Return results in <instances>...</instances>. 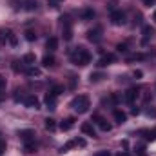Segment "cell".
Returning a JSON list of instances; mask_svg holds the SVG:
<instances>
[{
	"label": "cell",
	"mask_w": 156,
	"mask_h": 156,
	"mask_svg": "<svg viewBox=\"0 0 156 156\" xmlns=\"http://www.w3.org/2000/svg\"><path fill=\"white\" fill-rule=\"evenodd\" d=\"M115 60H116V56H115L113 53H105V55H104V56H102V58L98 60V66H100V67H105V66L113 64Z\"/></svg>",
	"instance_id": "obj_11"
},
{
	"label": "cell",
	"mask_w": 156,
	"mask_h": 156,
	"mask_svg": "<svg viewBox=\"0 0 156 156\" xmlns=\"http://www.w3.org/2000/svg\"><path fill=\"white\" fill-rule=\"evenodd\" d=\"M131 113H133V115H134V116H136V115H138V113H140V109H138V107H134V109H133V111H131Z\"/></svg>",
	"instance_id": "obj_39"
},
{
	"label": "cell",
	"mask_w": 156,
	"mask_h": 156,
	"mask_svg": "<svg viewBox=\"0 0 156 156\" xmlns=\"http://www.w3.org/2000/svg\"><path fill=\"white\" fill-rule=\"evenodd\" d=\"M140 134H144L147 140H154L156 138V129H142Z\"/></svg>",
	"instance_id": "obj_19"
},
{
	"label": "cell",
	"mask_w": 156,
	"mask_h": 156,
	"mask_svg": "<svg viewBox=\"0 0 156 156\" xmlns=\"http://www.w3.org/2000/svg\"><path fill=\"white\" fill-rule=\"evenodd\" d=\"M116 49L120 51V53H125V51H127V44H118Z\"/></svg>",
	"instance_id": "obj_33"
},
{
	"label": "cell",
	"mask_w": 156,
	"mask_h": 156,
	"mask_svg": "<svg viewBox=\"0 0 156 156\" xmlns=\"http://www.w3.org/2000/svg\"><path fill=\"white\" fill-rule=\"evenodd\" d=\"M44 102H45V107H47V109H56V94H53L51 91L45 94Z\"/></svg>",
	"instance_id": "obj_12"
},
{
	"label": "cell",
	"mask_w": 156,
	"mask_h": 156,
	"mask_svg": "<svg viewBox=\"0 0 156 156\" xmlns=\"http://www.w3.org/2000/svg\"><path fill=\"white\" fill-rule=\"evenodd\" d=\"M142 76V71H134V78H140Z\"/></svg>",
	"instance_id": "obj_40"
},
{
	"label": "cell",
	"mask_w": 156,
	"mask_h": 156,
	"mask_svg": "<svg viewBox=\"0 0 156 156\" xmlns=\"http://www.w3.org/2000/svg\"><path fill=\"white\" fill-rule=\"evenodd\" d=\"M153 18H154V22H156V11H154V16H153Z\"/></svg>",
	"instance_id": "obj_43"
},
{
	"label": "cell",
	"mask_w": 156,
	"mask_h": 156,
	"mask_svg": "<svg viewBox=\"0 0 156 156\" xmlns=\"http://www.w3.org/2000/svg\"><path fill=\"white\" fill-rule=\"evenodd\" d=\"M69 58H71V62H73L75 66L83 67V66H87V64L91 62V53H89L85 47H75V49L71 51Z\"/></svg>",
	"instance_id": "obj_1"
},
{
	"label": "cell",
	"mask_w": 156,
	"mask_h": 156,
	"mask_svg": "<svg viewBox=\"0 0 156 156\" xmlns=\"http://www.w3.org/2000/svg\"><path fill=\"white\" fill-rule=\"evenodd\" d=\"M102 78H104L102 73H93V75H91V82H100Z\"/></svg>",
	"instance_id": "obj_30"
},
{
	"label": "cell",
	"mask_w": 156,
	"mask_h": 156,
	"mask_svg": "<svg viewBox=\"0 0 156 156\" xmlns=\"http://www.w3.org/2000/svg\"><path fill=\"white\" fill-rule=\"evenodd\" d=\"M24 4H26V9L27 11H35L37 9V0H26Z\"/></svg>",
	"instance_id": "obj_27"
},
{
	"label": "cell",
	"mask_w": 156,
	"mask_h": 156,
	"mask_svg": "<svg viewBox=\"0 0 156 156\" xmlns=\"http://www.w3.org/2000/svg\"><path fill=\"white\" fill-rule=\"evenodd\" d=\"M118 156H131V154H129V153H120Z\"/></svg>",
	"instance_id": "obj_42"
},
{
	"label": "cell",
	"mask_w": 156,
	"mask_h": 156,
	"mask_svg": "<svg viewBox=\"0 0 156 156\" xmlns=\"http://www.w3.org/2000/svg\"><path fill=\"white\" fill-rule=\"evenodd\" d=\"M147 115L151 118H156V107H149V109H147Z\"/></svg>",
	"instance_id": "obj_34"
},
{
	"label": "cell",
	"mask_w": 156,
	"mask_h": 156,
	"mask_svg": "<svg viewBox=\"0 0 156 156\" xmlns=\"http://www.w3.org/2000/svg\"><path fill=\"white\" fill-rule=\"evenodd\" d=\"M2 102H4V93L0 91V104H2Z\"/></svg>",
	"instance_id": "obj_41"
},
{
	"label": "cell",
	"mask_w": 156,
	"mask_h": 156,
	"mask_svg": "<svg viewBox=\"0 0 156 156\" xmlns=\"http://www.w3.org/2000/svg\"><path fill=\"white\" fill-rule=\"evenodd\" d=\"M127 60H129V62H134V60H145V55H142V53H136V55L129 56Z\"/></svg>",
	"instance_id": "obj_28"
},
{
	"label": "cell",
	"mask_w": 156,
	"mask_h": 156,
	"mask_svg": "<svg viewBox=\"0 0 156 156\" xmlns=\"http://www.w3.org/2000/svg\"><path fill=\"white\" fill-rule=\"evenodd\" d=\"M96 156H111V154H109V151H102V153H98Z\"/></svg>",
	"instance_id": "obj_38"
},
{
	"label": "cell",
	"mask_w": 156,
	"mask_h": 156,
	"mask_svg": "<svg viewBox=\"0 0 156 156\" xmlns=\"http://www.w3.org/2000/svg\"><path fill=\"white\" fill-rule=\"evenodd\" d=\"M93 122H94V123H96L102 131H105V133H109V131L113 129V127H111V123H109L105 118H102L100 115H94V116H93Z\"/></svg>",
	"instance_id": "obj_5"
},
{
	"label": "cell",
	"mask_w": 156,
	"mask_h": 156,
	"mask_svg": "<svg viewBox=\"0 0 156 156\" xmlns=\"http://www.w3.org/2000/svg\"><path fill=\"white\" fill-rule=\"evenodd\" d=\"M24 149H26V153H35V151H37V142H35V140L26 142V144H24Z\"/></svg>",
	"instance_id": "obj_22"
},
{
	"label": "cell",
	"mask_w": 156,
	"mask_h": 156,
	"mask_svg": "<svg viewBox=\"0 0 156 156\" xmlns=\"http://www.w3.org/2000/svg\"><path fill=\"white\" fill-rule=\"evenodd\" d=\"M71 107L76 111L78 115H83V113L89 111V107H91V100H89L87 94H78V96H75V98L71 100Z\"/></svg>",
	"instance_id": "obj_2"
},
{
	"label": "cell",
	"mask_w": 156,
	"mask_h": 156,
	"mask_svg": "<svg viewBox=\"0 0 156 156\" xmlns=\"http://www.w3.org/2000/svg\"><path fill=\"white\" fill-rule=\"evenodd\" d=\"M144 2V5H147V7H151V5H154L156 0H142Z\"/></svg>",
	"instance_id": "obj_36"
},
{
	"label": "cell",
	"mask_w": 156,
	"mask_h": 156,
	"mask_svg": "<svg viewBox=\"0 0 156 156\" xmlns=\"http://www.w3.org/2000/svg\"><path fill=\"white\" fill-rule=\"evenodd\" d=\"M142 35H144L142 44H147V42L151 40V37L154 35V31H153V27H151V26H144V27H142Z\"/></svg>",
	"instance_id": "obj_14"
},
{
	"label": "cell",
	"mask_w": 156,
	"mask_h": 156,
	"mask_svg": "<svg viewBox=\"0 0 156 156\" xmlns=\"http://www.w3.org/2000/svg\"><path fill=\"white\" fill-rule=\"evenodd\" d=\"M140 96V91L136 89V87H131V89H127L125 91V94H123V100L127 102V104H134V100Z\"/></svg>",
	"instance_id": "obj_7"
},
{
	"label": "cell",
	"mask_w": 156,
	"mask_h": 156,
	"mask_svg": "<svg viewBox=\"0 0 156 156\" xmlns=\"http://www.w3.org/2000/svg\"><path fill=\"white\" fill-rule=\"evenodd\" d=\"M18 136H20V140L26 144V142L35 140V131H31V129H22V131H18Z\"/></svg>",
	"instance_id": "obj_10"
},
{
	"label": "cell",
	"mask_w": 156,
	"mask_h": 156,
	"mask_svg": "<svg viewBox=\"0 0 156 156\" xmlns=\"http://www.w3.org/2000/svg\"><path fill=\"white\" fill-rule=\"evenodd\" d=\"M75 122H76V120H75L73 116L66 118V120H62V122H60V129H62V131H69V129L75 125Z\"/></svg>",
	"instance_id": "obj_16"
},
{
	"label": "cell",
	"mask_w": 156,
	"mask_h": 156,
	"mask_svg": "<svg viewBox=\"0 0 156 156\" xmlns=\"http://www.w3.org/2000/svg\"><path fill=\"white\" fill-rule=\"evenodd\" d=\"M5 42H9L13 45L16 44V37L11 29H0V44H5Z\"/></svg>",
	"instance_id": "obj_4"
},
{
	"label": "cell",
	"mask_w": 156,
	"mask_h": 156,
	"mask_svg": "<svg viewBox=\"0 0 156 156\" xmlns=\"http://www.w3.org/2000/svg\"><path fill=\"white\" fill-rule=\"evenodd\" d=\"M26 75H27V76H40V69H38V67L29 66V67L26 69Z\"/></svg>",
	"instance_id": "obj_24"
},
{
	"label": "cell",
	"mask_w": 156,
	"mask_h": 156,
	"mask_svg": "<svg viewBox=\"0 0 156 156\" xmlns=\"http://www.w3.org/2000/svg\"><path fill=\"white\" fill-rule=\"evenodd\" d=\"M45 47H47V51H55V49L58 47V38H55V37L47 38V42H45Z\"/></svg>",
	"instance_id": "obj_18"
},
{
	"label": "cell",
	"mask_w": 156,
	"mask_h": 156,
	"mask_svg": "<svg viewBox=\"0 0 156 156\" xmlns=\"http://www.w3.org/2000/svg\"><path fill=\"white\" fill-rule=\"evenodd\" d=\"M93 16H94V11H93V9H83V11H82V18H83V20H91Z\"/></svg>",
	"instance_id": "obj_25"
},
{
	"label": "cell",
	"mask_w": 156,
	"mask_h": 156,
	"mask_svg": "<svg viewBox=\"0 0 156 156\" xmlns=\"http://www.w3.org/2000/svg\"><path fill=\"white\" fill-rule=\"evenodd\" d=\"M35 38H37V35H35L33 31H26V40H29V42H33Z\"/></svg>",
	"instance_id": "obj_31"
},
{
	"label": "cell",
	"mask_w": 156,
	"mask_h": 156,
	"mask_svg": "<svg viewBox=\"0 0 156 156\" xmlns=\"http://www.w3.org/2000/svg\"><path fill=\"white\" fill-rule=\"evenodd\" d=\"M136 153L140 156H145V147L144 145H136Z\"/></svg>",
	"instance_id": "obj_32"
},
{
	"label": "cell",
	"mask_w": 156,
	"mask_h": 156,
	"mask_svg": "<svg viewBox=\"0 0 156 156\" xmlns=\"http://www.w3.org/2000/svg\"><path fill=\"white\" fill-rule=\"evenodd\" d=\"M62 24H64V31H62V35H64V40H71L73 38V29H71V22H69V18L66 16H62Z\"/></svg>",
	"instance_id": "obj_8"
},
{
	"label": "cell",
	"mask_w": 156,
	"mask_h": 156,
	"mask_svg": "<svg viewBox=\"0 0 156 156\" xmlns=\"http://www.w3.org/2000/svg\"><path fill=\"white\" fill-rule=\"evenodd\" d=\"M26 69H27V67H26L24 62H18V60L13 62V71H15V73H26Z\"/></svg>",
	"instance_id": "obj_20"
},
{
	"label": "cell",
	"mask_w": 156,
	"mask_h": 156,
	"mask_svg": "<svg viewBox=\"0 0 156 156\" xmlns=\"http://www.w3.org/2000/svg\"><path fill=\"white\" fill-rule=\"evenodd\" d=\"M75 145H76V144H75V140H71V142H67L66 145H62V147H60V153L64 154V153H67V151H69L71 147H75Z\"/></svg>",
	"instance_id": "obj_26"
},
{
	"label": "cell",
	"mask_w": 156,
	"mask_h": 156,
	"mask_svg": "<svg viewBox=\"0 0 156 156\" xmlns=\"http://www.w3.org/2000/svg\"><path fill=\"white\" fill-rule=\"evenodd\" d=\"M22 62H24L26 66H33V64H35V55H33V53H27V55H24Z\"/></svg>",
	"instance_id": "obj_23"
},
{
	"label": "cell",
	"mask_w": 156,
	"mask_h": 156,
	"mask_svg": "<svg viewBox=\"0 0 156 156\" xmlns=\"http://www.w3.org/2000/svg\"><path fill=\"white\" fill-rule=\"evenodd\" d=\"M87 40H89V42H94V44L100 42V40H102V27L96 26V27L89 29V31H87Z\"/></svg>",
	"instance_id": "obj_6"
},
{
	"label": "cell",
	"mask_w": 156,
	"mask_h": 156,
	"mask_svg": "<svg viewBox=\"0 0 156 156\" xmlns=\"http://www.w3.org/2000/svg\"><path fill=\"white\" fill-rule=\"evenodd\" d=\"M113 116H115V120H116V123H125V120H127V115L122 111V109H115L113 111Z\"/></svg>",
	"instance_id": "obj_15"
},
{
	"label": "cell",
	"mask_w": 156,
	"mask_h": 156,
	"mask_svg": "<svg viewBox=\"0 0 156 156\" xmlns=\"http://www.w3.org/2000/svg\"><path fill=\"white\" fill-rule=\"evenodd\" d=\"M51 93L58 96L60 93H64V87H62V85H53V87H51Z\"/></svg>",
	"instance_id": "obj_29"
},
{
	"label": "cell",
	"mask_w": 156,
	"mask_h": 156,
	"mask_svg": "<svg viewBox=\"0 0 156 156\" xmlns=\"http://www.w3.org/2000/svg\"><path fill=\"white\" fill-rule=\"evenodd\" d=\"M75 144H76L78 147H85V140H83V138H76Z\"/></svg>",
	"instance_id": "obj_35"
},
{
	"label": "cell",
	"mask_w": 156,
	"mask_h": 156,
	"mask_svg": "<svg viewBox=\"0 0 156 156\" xmlns=\"http://www.w3.org/2000/svg\"><path fill=\"white\" fill-rule=\"evenodd\" d=\"M55 64H56V60H55L53 55H45V56L42 58V66H44V67H55Z\"/></svg>",
	"instance_id": "obj_17"
},
{
	"label": "cell",
	"mask_w": 156,
	"mask_h": 156,
	"mask_svg": "<svg viewBox=\"0 0 156 156\" xmlns=\"http://www.w3.org/2000/svg\"><path fill=\"white\" fill-rule=\"evenodd\" d=\"M4 87H5V78H4L2 75H0V91H2Z\"/></svg>",
	"instance_id": "obj_37"
},
{
	"label": "cell",
	"mask_w": 156,
	"mask_h": 156,
	"mask_svg": "<svg viewBox=\"0 0 156 156\" xmlns=\"http://www.w3.org/2000/svg\"><path fill=\"white\" fill-rule=\"evenodd\" d=\"M82 133L83 134H87V136H96V131H94V127H93V123L91 122H83L82 123Z\"/></svg>",
	"instance_id": "obj_13"
},
{
	"label": "cell",
	"mask_w": 156,
	"mask_h": 156,
	"mask_svg": "<svg viewBox=\"0 0 156 156\" xmlns=\"http://www.w3.org/2000/svg\"><path fill=\"white\" fill-rule=\"evenodd\" d=\"M24 105L29 107V109H40V100L35 94H27L26 100H24Z\"/></svg>",
	"instance_id": "obj_9"
},
{
	"label": "cell",
	"mask_w": 156,
	"mask_h": 156,
	"mask_svg": "<svg viewBox=\"0 0 156 156\" xmlns=\"http://www.w3.org/2000/svg\"><path fill=\"white\" fill-rule=\"evenodd\" d=\"M44 125H45L47 131H55V129H56V122H55L53 118H45V120H44Z\"/></svg>",
	"instance_id": "obj_21"
},
{
	"label": "cell",
	"mask_w": 156,
	"mask_h": 156,
	"mask_svg": "<svg viewBox=\"0 0 156 156\" xmlns=\"http://www.w3.org/2000/svg\"><path fill=\"white\" fill-rule=\"evenodd\" d=\"M109 18H111V22H113L115 26H123V24H125V13L120 11V9H113V11L109 13Z\"/></svg>",
	"instance_id": "obj_3"
}]
</instances>
